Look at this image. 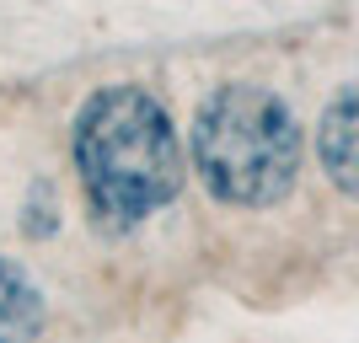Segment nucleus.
Segmentation results:
<instances>
[{"label": "nucleus", "mask_w": 359, "mask_h": 343, "mask_svg": "<svg viewBox=\"0 0 359 343\" xmlns=\"http://www.w3.org/2000/svg\"><path fill=\"white\" fill-rule=\"evenodd\" d=\"M75 172L91 215L129 231L177 199L188 177V156L166 113L145 86H102L75 113Z\"/></svg>", "instance_id": "obj_1"}, {"label": "nucleus", "mask_w": 359, "mask_h": 343, "mask_svg": "<svg viewBox=\"0 0 359 343\" xmlns=\"http://www.w3.org/2000/svg\"><path fill=\"white\" fill-rule=\"evenodd\" d=\"M300 123L285 97L252 81L215 86L194 113L188 161L220 204L269 209L300 177Z\"/></svg>", "instance_id": "obj_2"}, {"label": "nucleus", "mask_w": 359, "mask_h": 343, "mask_svg": "<svg viewBox=\"0 0 359 343\" xmlns=\"http://www.w3.org/2000/svg\"><path fill=\"white\" fill-rule=\"evenodd\" d=\"M316 161L332 177V188L359 199V81L338 91L316 123Z\"/></svg>", "instance_id": "obj_3"}, {"label": "nucleus", "mask_w": 359, "mask_h": 343, "mask_svg": "<svg viewBox=\"0 0 359 343\" xmlns=\"http://www.w3.org/2000/svg\"><path fill=\"white\" fill-rule=\"evenodd\" d=\"M43 332V290L0 257V343H38Z\"/></svg>", "instance_id": "obj_4"}]
</instances>
